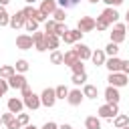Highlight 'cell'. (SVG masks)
<instances>
[{"mask_svg":"<svg viewBox=\"0 0 129 129\" xmlns=\"http://www.w3.org/2000/svg\"><path fill=\"white\" fill-rule=\"evenodd\" d=\"M22 101H24V107L30 109V111H36L38 107H42V103H40V95L32 93V89H30L28 85L22 89Z\"/></svg>","mask_w":129,"mask_h":129,"instance_id":"cell-1","label":"cell"},{"mask_svg":"<svg viewBox=\"0 0 129 129\" xmlns=\"http://www.w3.org/2000/svg\"><path fill=\"white\" fill-rule=\"evenodd\" d=\"M109 34H111V42L121 44V42L125 40V36H127V24H125V22H115V24H113V30H111Z\"/></svg>","mask_w":129,"mask_h":129,"instance_id":"cell-2","label":"cell"},{"mask_svg":"<svg viewBox=\"0 0 129 129\" xmlns=\"http://www.w3.org/2000/svg\"><path fill=\"white\" fill-rule=\"evenodd\" d=\"M97 115H99L101 119H115V117L119 115V103H113V105L105 103V105H101L99 111H97Z\"/></svg>","mask_w":129,"mask_h":129,"instance_id":"cell-3","label":"cell"},{"mask_svg":"<svg viewBox=\"0 0 129 129\" xmlns=\"http://www.w3.org/2000/svg\"><path fill=\"white\" fill-rule=\"evenodd\" d=\"M107 81H109L111 87H117L119 89V87H125L129 83V75H125V73H109Z\"/></svg>","mask_w":129,"mask_h":129,"instance_id":"cell-4","label":"cell"},{"mask_svg":"<svg viewBox=\"0 0 129 129\" xmlns=\"http://www.w3.org/2000/svg\"><path fill=\"white\" fill-rule=\"evenodd\" d=\"M81 38H83V32H81L79 28H69V30L60 36V40H62L64 44H77Z\"/></svg>","mask_w":129,"mask_h":129,"instance_id":"cell-5","label":"cell"},{"mask_svg":"<svg viewBox=\"0 0 129 129\" xmlns=\"http://www.w3.org/2000/svg\"><path fill=\"white\" fill-rule=\"evenodd\" d=\"M40 103H42V107H54V103H56V93H54V89H50V87H46L42 93H40Z\"/></svg>","mask_w":129,"mask_h":129,"instance_id":"cell-6","label":"cell"},{"mask_svg":"<svg viewBox=\"0 0 129 129\" xmlns=\"http://www.w3.org/2000/svg\"><path fill=\"white\" fill-rule=\"evenodd\" d=\"M119 16H121V14L117 12V8H111V6H107V8L101 12V18H103L109 26H111V24H115V22H119Z\"/></svg>","mask_w":129,"mask_h":129,"instance_id":"cell-7","label":"cell"},{"mask_svg":"<svg viewBox=\"0 0 129 129\" xmlns=\"http://www.w3.org/2000/svg\"><path fill=\"white\" fill-rule=\"evenodd\" d=\"M77 28L85 34V32H91V30H95V18L93 16H81L79 18V22H77Z\"/></svg>","mask_w":129,"mask_h":129,"instance_id":"cell-8","label":"cell"},{"mask_svg":"<svg viewBox=\"0 0 129 129\" xmlns=\"http://www.w3.org/2000/svg\"><path fill=\"white\" fill-rule=\"evenodd\" d=\"M32 46H34L32 34H18V36H16V48H20V50H30Z\"/></svg>","mask_w":129,"mask_h":129,"instance_id":"cell-9","label":"cell"},{"mask_svg":"<svg viewBox=\"0 0 129 129\" xmlns=\"http://www.w3.org/2000/svg\"><path fill=\"white\" fill-rule=\"evenodd\" d=\"M24 24H26V16H24V12L22 10H18L16 14H12L10 16V28H14V30H18V28H24Z\"/></svg>","mask_w":129,"mask_h":129,"instance_id":"cell-10","label":"cell"},{"mask_svg":"<svg viewBox=\"0 0 129 129\" xmlns=\"http://www.w3.org/2000/svg\"><path fill=\"white\" fill-rule=\"evenodd\" d=\"M32 40H34V48L38 50V52H44V50H48L46 48V34L44 32H32Z\"/></svg>","mask_w":129,"mask_h":129,"instance_id":"cell-11","label":"cell"},{"mask_svg":"<svg viewBox=\"0 0 129 129\" xmlns=\"http://www.w3.org/2000/svg\"><path fill=\"white\" fill-rule=\"evenodd\" d=\"M8 85H10V89H24L26 85H28V81H26V77L24 75H20V73H16V75H12L10 79H8Z\"/></svg>","mask_w":129,"mask_h":129,"instance_id":"cell-12","label":"cell"},{"mask_svg":"<svg viewBox=\"0 0 129 129\" xmlns=\"http://www.w3.org/2000/svg\"><path fill=\"white\" fill-rule=\"evenodd\" d=\"M83 99H85V95H83V91H81V89H73V91H69V97H67L69 105L79 107V105L83 103Z\"/></svg>","mask_w":129,"mask_h":129,"instance_id":"cell-13","label":"cell"},{"mask_svg":"<svg viewBox=\"0 0 129 129\" xmlns=\"http://www.w3.org/2000/svg\"><path fill=\"white\" fill-rule=\"evenodd\" d=\"M58 8V4H56V0H42L40 2V12L44 14V16H52L54 14V10Z\"/></svg>","mask_w":129,"mask_h":129,"instance_id":"cell-14","label":"cell"},{"mask_svg":"<svg viewBox=\"0 0 129 129\" xmlns=\"http://www.w3.org/2000/svg\"><path fill=\"white\" fill-rule=\"evenodd\" d=\"M119 99H121V95H119V89L109 85V87L105 89V101H107L109 105H113V103H119Z\"/></svg>","mask_w":129,"mask_h":129,"instance_id":"cell-15","label":"cell"},{"mask_svg":"<svg viewBox=\"0 0 129 129\" xmlns=\"http://www.w3.org/2000/svg\"><path fill=\"white\" fill-rule=\"evenodd\" d=\"M8 111L10 113H14V115H18V113H22V109H24V101L22 99H18V97H12V99H8Z\"/></svg>","mask_w":129,"mask_h":129,"instance_id":"cell-16","label":"cell"},{"mask_svg":"<svg viewBox=\"0 0 129 129\" xmlns=\"http://www.w3.org/2000/svg\"><path fill=\"white\" fill-rule=\"evenodd\" d=\"M75 50H77V54H79L81 60H89L91 54H93V50H91L87 44H83V42H77V44H75Z\"/></svg>","mask_w":129,"mask_h":129,"instance_id":"cell-17","label":"cell"},{"mask_svg":"<svg viewBox=\"0 0 129 129\" xmlns=\"http://www.w3.org/2000/svg\"><path fill=\"white\" fill-rule=\"evenodd\" d=\"M121 58L119 56H107V62H105V67L109 69V73H121Z\"/></svg>","mask_w":129,"mask_h":129,"instance_id":"cell-18","label":"cell"},{"mask_svg":"<svg viewBox=\"0 0 129 129\" xmlns=\"http://www.w3.org/2000/svg\"><path fill=\"white\" fill-rule=\"evenodd\" d=\"M77 60H81V58H79V54H77L75 48H69V50L62 54V64H67V67H73Z\"/></svg>","mask_w":129,"mask_h":129,"instance_id":"cell-19","label":"cell"},{"mask_svg":"<svg viewBox=\"0 0 129 129\" xmlns=\"http://www.w3.org/2000/svg\"><path fill=\"white\" fill-rule=\"evenodd\" d=\"M91 60H93V64H95V67L105 64V62H107V54H105V50H93Z\"/></svg>","mask_w":129,"mask_h":129,"instance_id":"cell-20","label":"cell"},{"mask_svg":"<svg viewBox=\"0 0 129 129\" xmlns=\"http://www.w3.org/2000/svg\"><path fill=\"white\" fill-rule=\"evenodd\" d=\"M85 129H101V117L99 115H89L85 119Z\"/></svg>","mask_w":129,"mask_h":129,"instance_id":"cell-21","label":"cell"},{"mask_svg":"<svg viewBox=\"0 0 129 129\" xmlns=\"http://www.w3.org/2000/svg\"><path fill=\"white\" fill-rule=\"evenodd\" d=\"M58 44H60V36L56 34H46V48L52 52V50H58Z\"/></svg>","mask_w":129,"mask_h":129,"instance_id":"cell-22","label":"cell"},{"mask_svg":"<svg viewBox=\"0 0 129 129\" xmlns=\"http://www.w3.org/2000/svg\"><path fill=\"white\" fill-rule=\"evenodd\" d=\"M83 95H85L87 99H97V97H99V89H97L95 85L87 83V85H83Z\"/></svg>","mask_w":129,"mask_h":129,"instance_id":"cell-23","label":"cell"},{"mask_svg":"<svg viewBox=\"0 0 129 129\" xmlns=\"http://www.w3.org/2000/svg\"><path fill=\"white\" fill-rule=\"evenodd\" d=\"M12 75H16V69H14V64H4V67H0V79H10Z\"/></svg>","mask_w":129,"mask_h":129,"instance_id":"cell-24","label":"cell"},{"mask_svg":"<svg viewBox=\"0 0 129 129\" xmlns=\"http://www.w3.org/2000/svg\"><path fill=\"white\" fill-rule=\"evenodd\" d=\"M113 125H115L117 129H121V127L129 125V115H125V113H119V115L113 119Z\"/></svg>","mask_w":129,"mask_h":129,"instance_id":"cell-25","label":"cell"},{"mask_svg":"<svg viewBox=\"0 0 129 129\" xmlns=\"http://www.w3.org/2000/svg\"><path fill=\"white\" fill-rule=\"evenodd\" d=\"M14 69H16V73L24 75V73L30 69V64H28V60H24V58H18V60H16V64H14Z\"/></svg>","mask_w":129,"mask_h":129,"instance_id":"cell-26","label":"cell"},{"mask_svg":"<svg viewBox=\"0 0 129 129\" xmlns=\"http://www.w3.org/2000/svg\"><path fill=\"white\" fill-rule=\"evenodd\" d=\"M71 81H73V85H87V73H77V75H73L71 77Z\"/></svg>","mask_w":129,"mask_h":129,"instance_id":"cell-27","label":"cell"},{"mask_svg":"<svg viewBox=\"0 0 129 129\" xmlns=\"http://www.w3.org/2000/svg\"><path fill=\"white\" fill-rule=\"evenodd\" d=\"M103 50H105V54H107V56H117V52H119V44L109 42V44H107Z\"/></svg>","mask_w":129,"mask_h":129,"instance_id":"cell-28","label":"cell"},{"mask_svg":"<svg viewBox=\"0 0 129 129\" xmlns=\"http://www.w3.org/2000/svg\"><path fill=\"white\" fill-rule=\"evenodd\" d=\"M10 24V14L6 12V8L0 4V26H8Z\"/></svg>","mask_w":129,"mask_h":129,"instance_id":"cell-29","label":"cell"},{"mask_svg":"<svg viewBox=\"0 0 129 129\" xmlns=\"http://www.w3.org/2000/svg\"><path fill=\"white\" fill-rule=\"evenodd\" d=\"M54 30H56V20L52 18V20H46L44 22V34H54Z\"/></svg>","mask_w":129,"mask_h":129,"instance_id":"cell-30","label":"cell"},{"mask_svg":"<svg viewBox=\"0 0 129 129\" xmlns=\"http://www.w3.org/2000/svg\"><path fill=\"white\" fill-rule=\"evenodd\" d=\"M54 93H56V99H67V97H69V89H67L64 85L54 87Z\"/></svg>","mask_w":129,"mask_h":129,"instance_id":"cell-31","label":"cell"},{"mask_svg":"<svg viewBox=\"0 0 129 129\" xmlns=\"http://www.w3.org/2000/svg\"><path fill=\"white\" fill-rule=\"evenodd\" d=\"M81 0H56V4H58V8H73V6H77Z\"/></svg>","mask_w":129,"mask_h":129,"instance_id":"cell-32","label":"cell"},{"mask_svg":"<svg viewBox=\"0 0 129 129\" xmlns=\"http://www.w3.org/2000/svg\"><path fill=\"white\" fill-rule=\"evenodd\" d=\"M52 16H54L56 22H64V20H67V10H64V8H56Z\"/></svg>","mask_w":129,"mask_h":129,"instance_id":"cell-33","label":"cell"},{"mask_svg":"<svg viewBox=\"0 0 129 129\" xmlns=\"http://www.w3.org/2000/svg\"><path fill=\"white\" fill-rule=\"evenodd\" d=\"M50 62L52 64H62V52L60 50H52L50 52Z\"/></svg>","mask_w":129,"mask_h":129,"instance_id":"cell-34","label":"cell"},{"mask_svg":"<svg viewBox=\"0 0 129 129\" xmlns=\"http://www.w3.org/2000/svg\"><path fill=\"white\" fill-rule=\"evenodd\" d=\"M16 119H18V123H20L22 127L30 125V115H28V113H18V115H16Z\"/></svg>","mask_w":129,"mask_h":129,"instance_id":"cell-35","label":"cell"},{"mask_svg":"<svg viewBox=\"0 0 129 129\" xmlns=\"http://www.w3.org/2000/svg\"><path fill=\"white\" fill-rule=\"evenodd\" d=\"M95 28L103 32V30H107V28H109V24H107V22H105L101 16H97V20H95Z\"/></svg>","mask_w":129,"mask_h":129,"instance_id":"cell-36","label":"cell"},{"mask_svg":"<svg viewBox=\"0 0 129 129\" xmlns=\"http://www.w3.org/2000/svg\"><path fill=\"white\" fill-rule=\"evenodd\" d=\"M85 60H77L73 67H71V71H73V75H77V73H85V64H83Z\"/></svg>","mask_w":129,"mask_h":129,"instance_id":"cell-37","label":"cell"},{"mask_svg":"<svg viewBox=\"0 0 129 129\" xmlns=\"http://www.w3.org/2000/svg\"><path fill=\"white\" fill-rule=\"evenodd\" d=\"M24 28H26L28 32H36V30H38V22H36V20H26Z\"/></svg>","mask_w":129,"mask_h":129,"instance_id":"cell-38","label":"cell"},{"mask_svg":"<svg viewBox=\"0 0 129 129\" xmlns=\"http://www.w3.org/2000/svg\"><path fill=\"white\" fill-rule=\"evenodd\" d=\"M67 30H69V28L64 26V22H56V30H54V34H56V36H62Z\"/></svg>","mask_w":129,"mask_h":129,"instance_id":"cell-39","label":"cell"},{"mask_svg":"<svg viewBox=\"0 0 129 129\" xmlns=\"http://www.w3.org/2000/svg\"><path fill=\"white\" fill-rule=\"evenodd\" d=\"M6 129H22V125L18 123V119L14 117V119H10L8 123H6Z\"/></svg>","mask_w":129,"mask_h":129,"instance_id":"cell-40","label":"cell"},{"mask_svg":"<svg viewBox=\"0 0 129 129\" xmlns=\"http://www.w3.org/2000/svg\"><path fill=\"white\" fill-rule=\"evenodd\" d=\"M8 89H10V85H8V81H6V79H0V97H4Z\"/></svg>","mask_w":129,"mask_h":129,"instance_id":"cell-41","label":"cell"},{"mask_svg":"<svg viewBox=\"0 0 129 129\" xmlns=\"http://www.w3.org/2000/svg\"><path fill=\"white\" fill-rule=\"evenodd\" d=\"M101 2H105V4L111 6V8H117L119 4H123V0H101Z\"/></svg>","mask_w":129,"mask_h":129,"instance_id":"cell-42","label":"cell"},{"mask_svg":"<svg viewBox=\"0 0 129 129\" xmlns=\"http://www.w3.org/2000/svg\"><path fill=\"white\" fill-rule=\"evenodd\" d=\"M14 117H16V115H14V113H10V111H8V113H4V115H2V123H4V125H6V123H8V121H10V119H14Z\"/></svg>","mask_w":129,"mask_h":129,"instance_id":"cell-43","label":"cell"},{"mask_svg":"<svg viewBox=\"0 0 129 129\" xmlns=\"http://www.w3.org/2000/svg\"><path fill=\"white\" fill-rule=\"evenodd\" d=\"M40 129H58V125H56L54 121H46V123H44Z\"/></svg>","mask_w":129,"mask_h":129,"instance_id":"cell-44","label":"cell"},{"mask_svg":"<svg viewBox=\"0 0 129 129\" xmlns=\"http://www.w3.org/2000/svg\"><path fill=\"white\" fill-rule=\"evenodd\" d=\"M121 73H125V75H129V58L121 62Z\"/></svg>","mask_w":129,"mask_h":129,"instance_id":"cell-45","label":"cell"},{"mask_svg":"<svg viewBox=\"0 0 129 129\" xmlns=\"http://www.w3.org/2000/svg\"><path fill=\"white\" fill-rule=\"evenodd\" d=\"M58 129H73V125H69V123H62V125H58Z\"/></svg>","mask_w":129,"mask_h":129,"instance_id":"cell-46","label":"cell"},{"mask_svg":"<svg viewBox=\"0 0 129 129\" xmlns=\"http://www.w3.org/2000/svg\"><path fill=\"white\" fill-rule=\"evenodd\" d=\"M22 129H38V127H34V125H26V127H22Z\"/></svg>","mask_w":129,"mask_h":129,"instance_id":"cell-47","label":"cell"},{"mask_svg":"<svg viewBox=\"0 0 129 129\" xmlns=\"http://www.w3.org/2000/svg\"><path fill=\"white\" fill-rule=\"evenodd\" d=\"M24 2H26V4H28V6H32V4H34V2H36V0H24Z\"/></svg>","mask_w":129,"mask_h":129,"instance_id":"cell-48","label":"cell"},{"mask_svg":"<svg viewBox=\"0 0 129 129\" xmlns=\"http://www.w3.org/2000/svg\"><path fill=\"white\" fill-rule=\"evenodd\" d=\"M8 2H10V0H0V4H2V6H6Z\"/></svg>","mask_w":129,"mask_h":129,"instance_id":"cell-49","label":"cell"},{"mask_svg":"<svg viewBox=\"0 0 129 129\" xmlns=\"http://www.w3.org/2000/svg\"><path fill=\"white\" fill-rule=\"evenodd\" d=\"M89 2H91V4H97V2H101V0H89Z\"/></svg>","mask_w":129,"mask_h":129,"instance_id":"cell-50","label":"cell"},{"mask_svg":"<svg viewBox=\"0 0 129 129\" xmlns=\"http://www.w3.org/2000/svg\"><path fill=\"white\" fill-rule=\"evenodd\" d=\"M125 18H127V22H129V10H127V14H125Z\"/></svg>","mask_w":129,"mask_h":129,"instance_id":"cell-51","label":"cell"},{"mask_svg":"<svg viewBox=\"0 0 129 129\" xmlns=\"http://www.w3.org/2000/svg\"><path fill=\"white\" fill-rule=\"evenodd\" d=\"M121 129H129V125H125V127H121Z\"/></svg>","mask_w":129,"mask_h":129,"instance_id":"cell-52","label":"cell"},{"mask_svg":"<svg viewBox=\"0 0 129 129\" xmlns=\"http://www.w3.org/2000/svg\"><path fill=\"white\" fill-rule=\"evenodd\" d=\"M127 30H129V22H127Z\"/></svg>","mask_w":129,"mask_h":129,"instance_id":"cell-53","label":"cell"},{"mask_svg":"<svg viewBox=\"0 0 129 129\" xmlns=\"http://www.w3.org/2000/svg\"><path fill=\"white\" fill-rule=\"evenodd\" d=\"M0 123H2V115H0Z\"/></svg>","mask_w":129,"mask_h":129,"instance_id":"cell-54","label":"cell"}]
</instances>
